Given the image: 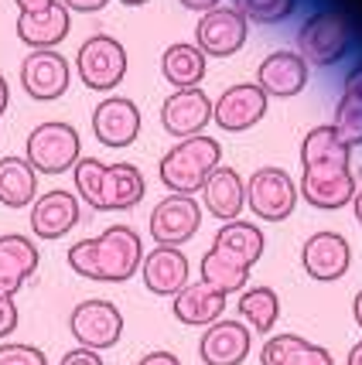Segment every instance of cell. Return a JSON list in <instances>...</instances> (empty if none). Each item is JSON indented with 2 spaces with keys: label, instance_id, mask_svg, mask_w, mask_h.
<instances>
[{
  "label": "cell",
  "instance_id": "6da1fadb",
  "mask_svg": "<svg viewBox=\"0 0 362 365\" xmlns=\"http://www.w3.org/2000/svg\"><path fill=\"white\" fill-rule=\"evenodd\" d=\"M144 242L137 229L116 222L93 239H79L69 246V267L96 284H126L134 273H141Z\"/></svg>",
  "mask_w": 362,
  "mask_h": 365
},
{
  "label": "cell",
  "instance_id": "7a4b0ae2",
  "mask_svg": "<svg viewBox=\"0 0 362 365\" xmlns=\"http://www.w3.org/2000/svg\"><path fill=\"white\" fill-rule=\"evenodd\" d=\"M222 164V143L208 133L188 137V140H178L161 158L158 164V178L161 185L171 191V195H198L205 185V178L212 175Z\"/></svg>",
  "mask_w": 362,
  "mask_h": 365
},
{
  "label": "cell",
  "instance_id": "3957f363",
  "mask_svg": "<svg viewBox=\"0 0 362 365\" xmlns=\"http://www.w3.org/2000/svg\"><path fill=\"white\" fill-rule=\"evenodd\" d=\"M82 158L79 130L65 120H45L28 133L24 140V160L34 168V175H65Z\"/></svg>",
  "mask_w": 362,
  "mask_h": 365
},
{
  "label": "cell",
  "instance_id": "277c9868",
  "mask_svg": "<svg viewBox=\"0 0 362 365\" xmlns=\"http://www.w3.org/2000/svg\"><path fill=\"white\" fill-rule=\"evenodd\" d=\"M348 38H352V21L342 11H318L298 28V51L304 65L328 68V65L346 58Z\"/></svg>",
  "mask_w": 362,
  "mask_h": 365
},
{
  "label": "cell",
  "instance_id": "5b68a950",
  "mask_svg": "<svg viewBox=\"0 0 362 365\" xmlns=\"http://www.w3.org/2000/svg\"><path fill=\"white\" fill-rule=\"evenodd\" d=\"M76 72H79L86 89L110 93L126 79V48L113 34H93L79 45Z\"/></svg>",
  "mask_w": 362,
  "mask_h": 365
},
{
  "label": "cell",
  "instance_id": "8992f818",
  "mask_svg": "<svg viewBox=\"0 0 362 365\" xmlns=\"http://www.w3.org/2000/svg\"><path fill=\"white\" fill-rule=\"evenodd\" d=\"M298 181L283 168H256L246 181V205L263 222H283L298 208Z\"/></svg>",
  "mask_w": 362,
  "mask_h": 365
},
{
  "label": "cell",
  "instance_id": "52a82bcc",
  "mask_svg": "<svg viewBox=\"0 0 362 365\" xmlns=\"http://www.w3.org/2000/svg\"><path fill=\"white\" fill-rule=\"evenodd\" d=\"M69 331L79 341V349L89 351H106L124 338V314L113 301L103 297H89L79 301L69 314Z\"/></svg>",
  "mask_w": 362,
  "mask_h": 365
},
{
  "label": "cell",
  "instance_id": "ba28073f",
  "mask_svg": "<svg viewBox=\"0 0 362 365\" xmlns=\"http://www.w3.org/2000/svg\"><path fill=\"white\" fill-rule=\"evenodd\" d=\"M202 225V205L191 198V195H168L161 198L151 219H147V229H151V239L158 246H174L181 250Z\"/></svg>",
  "mask_w": 362,
  "mask_h": 365
},
{
  "label": "cell",
  "instance_id": "9c48e42d",
  "mask_svg": "<svg viewBox=\"0 0 362 365\" xmlns=\"http://www.w3.org/2000/svg\"><path fill=\"white\" fill-rule=\"evenodd\" d=\"M246 34H250V21L239 11L216 7V11L198 17V24H195V48L202 51L205 58H229V55H236L239 48L246 45Z\"/></svg>",
  "mask_w": 362,
  "mask_h": 365
},
{
  "label": "cell",
  "instance_id": "30bf717a",
  "mask_svg": "<svg viewBox=\"0 0 362 365\" xmlns=\"http://www.w3.org/2000/svg\"><path fill=\"white\" fill-rule=\"evenodd\" d=\"M267 106L270 99L256 82H236L212 103V123L226 133H243L267 116Z\"/></svg>",
  "mask_w": 362,
  "mask_h": 365
},
{
  "label": "cell",
  "instance_id": "8fae6325",
  "mask_svg": "<svg viewBox=\"0 0 362 365\" xmlns=\"http://www.w3.org/2000/svg\"><path fill=\"white\" fill-rule=\"evenodd\" d=\"M72 68L69 58L59 51H28L21 62V89L31 96L34 103H55L69 93Z\"/></svg>",
  "mask_w": 362,
  "mask_h": 365
},
{
  "label": "cell",
  "instance_id": "7c38bea8",
  "mask_svg": "<svg viewBox=\"0 0 362 365\" xmlns=\"http://www.w3.org/2000/svg\"><path fill=\"white\" fill-rule=\"evenodd\" d=\"M212 123V99L195 86V89H174L161 103V127L171 133L174 140H188L198 137Z\"/></svg>",
  "mask_w": 362,
  "mask_h": 365
},
{
  "label": "cell",
  "instance_id": "4fadbf2b",
  "mask_svg": "<svg viewBox=\"0 0 362 365\" xmlns=\"http://www.w3.org/2000/svg\"><path fill=\"white\" fill-rule=\"evenodd\" d=\"M93 133L103 147H130L141 137V106L126 96H106L93 110Z\"/></svg>",
  "mask_w": 362,
  "mask_h": 365
},
{
  "label": "cell",
  "instance_id": "5bb4252c",
  "mask_svg": "<svg viewBox=\"0 0 362 365\" xmlns=\"http://www.w3.org/2000/svg\"><path fill=\"white\" fill-rule=\"evenodd\" d=\"M301 263L311 280H321V284H331V280H342L352 267V246L342 232H331V229H321L304 242L301 250Z\"/></svg>",
  "mask_w": 362,
  "mask_h": 365
},
{
  "label": "cell",
  "instance_id": "9a60e30c",
  "mask_svg": "<svg viewBox=\"0 0 362 365\" xmlns=\"http://www.w3.org/2000/svg\"><path fill=\"white\" fill-rule=\"evenodd\" d=\"M79 198L65 188H51L45 195H38L31 205V232L45 242L69 236L79 225Z\"/></svg>",
  "mask_w": 362,
  "mask_h": 365
},
{
  "label": "cell",
  "instance_id": "2e32d148",
  "mask_svg": "<svg viewBox=\"0 0 362 365\" xmlns=\"http://www.w3.org/2000/svg\"><path fill=\"white\" fill-rule=\"evenodd\" d=\"M253 331L243 321H226L219 318L208 324L198 338V359L205 365H243L250 355Z\"/></svg>",
  "mask_w": 362,
  "mask_h": 365
},
{
  "label": "cell",
  "instance_id": "e0dca14e",
  "mask_svg": "<svg viewBox=\"0 0 362 365\" xmlns=\"http://www.w3.org/2000/svg\"><path fill=\"white\" fill-rule=\"evenodd\" d=\"M188 256L174 246H154L151 253H144L141 259V277L144 287L154 297H174L178 290H185L191 284L188 280Z\"/></svg>",
  "mask_w": 362,
  "mask_h": 365
},
{
  "label": "cell",
  "instance_id": "ac0fdd59",
  "mask_svg": "<svg viewBox=\"0 0 362 365\" xmlns=\"http://www.w3.org/2000/svg\"><path fill=\"white\" fill-rule=\"evenodd\" d=\"M356 188L359 185L352 178V168H325V171H301L298 195L321 212H335L352 202Z\"/></svg>",
  "mask_w": 362,
  "mask_h": 365
},
{
  "label": "cell",
  "instance_id": "d6986e66",
  "mask_svg": "<svg viewBox=\"0 0 362 365\" xmlns=\"http://www.w3.org/2000/svg\"><path fill=\"white\" fill-rule=\"evenodd\" d=\"M198 195H202L205 212L216 215L219 222H236L243 215V208H246V181L239 178L236 168H226V164H219L205 178Z\"/></svg>",
  "mask_w": 362,
  "mask_h": 365
},
{
  "label": "cell",
  "instance_id": "ffe728a7",
  "mask_svg": "<svg viewBox=\"0 0 362 365\" xmlns=\"http://www.w3.org/2000/svg\"><path fill=\"white\" fill-rule=\"evenodd\" d=\"M256 86L267 93V99L270 96L291 99V96H298L308 86V65L301 62V55L291 51V48L270 51L267 58L260 62V68H256Z\"/></svg>",
  "mask_w": 362,
  "mask_h": 365
},
{
  "label": "cell",
  "instance_id": "44dd1931",
  "mask_svg": "<svg viewBox=\"0 0 362 365\" xmlns=\"http://www.w3.org/2000/svg\"><path fill=\"white\" fill-rule=\"evenodd\" d=\"M38 263H41V253L28 236H21V232L0 236V294L14 297L34 277Z\"/></svg>",
  "mask_w": 362,
  "mask_h": 365
},
{
  "label": "cell",
  "instance_id": "7402d4cb",
  "mask_svg": "<svg viewBox=\"0 0 362 365\" xmlns=\"http://www.w3.org/2000/svg\"><path fill=\"white\" fill-rule=\"evenodd\" d=\"M144 191H147V181L137 164H106L99 195H96V212H126L141 205Z\"/></svg>",
  "mask_w": 362,
  "mask_h": 365
},
{
  "label": "cell",
  "instance_id": "603a6c76",
  "mask_svg": "<svg viewBox=\"0 0 362 365\" xmlns=\"http://www.w3.org/2000/svg\"><path fill=\"white\" fill-rule=\"evenodd\" d=\"M69 11L55 0L45 11H34V14H17V38L31 51H55L69 38Z\"/></svg>",
  "mask_w": 362,
  "mask_h": 365
},
{
  "label": "cell",
  "instance_id": "cb8c5ba5",
  "mask_svg": "<svg viewBox=\"0 0 362 365\" xmlns=\"http://www.w3.org/2000/svg\"><path fill=\"white\" fill-rule=\"evenodd\" d=\"M171 311L174 318L181 324H188V328H208V324H216L222 318L226 297L219 290L205 287L202 280H195V284H188L185 290H178L171 297Z\"/></svg>",
  "mask_w": 362,
  "mask_h": 365
},
{
  "label": "cell",
  "instance_id": "d4e9b609",
  "mask_svg": "<svg viewBox=\"0 0 362 365\" xmlns=\"http://www.w3.org/2000/svg\"><path fill=\"white\" fill-rule=\"evenodd\" d=\"M212 250L222 256H229L239 267L253 270L256 259L267 250V239H263V229H260V225L236 219V222H222V229L216 232V239H212Z\"/></svg>",
  "mask_w": 362,
  "mask_h": 365
},
{
  "label": "cell",
  "instance_id": "484cf974",
  "mask_svg": "<svg viewBox=\"0 0 362 365\" xmlns=\"http://www.w3.org/2000/svg\"><path fill=\"white\" fill-rule=\"evenodd\" d=\"M348 154H352V147L331 130V123L328 127H315L301 140V171L348 168Z\"/></svg>",
  "mask_w": 362,
  "mask_h": 365
},
{
  "label": "cell",
  "instance_id": "4316f807",
  "mask_svg": "<svg viewBox=\"0 0 362 365\" xmlns=\"http://www.w3.org/2000/svg\"><path fill=\"white\" fill-rule=\"evenodd\" d=\"M260 365H335V359L328 349H321L301 334H273L263 341Z\"/></svg>",
  "mask_w": 362,
  "mask_h": 365
},
{
  "label": "cell",
  "instance_id": "83f0119b",
  "mask_svg": "<svg viewBox=\"0 0 362 365\" xmlns=\"http://www.w3.org/2000/svg\"><path fill=\"white\" fill-rule=\"evenodd\" d=\"M205 65H208V58L191 41H174L161 55V76L174 89H195L205 79Z\"/></svg>",
  "mask_w": 362,
  "mask_h": 365
},
{
  "label": "cell",
  "instance_id": "f1b7e54d",
  "mask_svg": "<svg viewBox=\"0 0 362 365\" xmlns=\"http://www.w3.org/2000/svg\"><path fill=\"white\" fill-rule=\"evenodd\" d=\"M38 198V175L24 158H0V205L31 208Z\"/></svg>",
  "mask_w": 362,
  "mask_h": 365
},
{
  "label": "cell",
  "instance_id": "f546056e",
  "mask_svg": "<svg viewBox=\"0 0 362 365\" xmlns=\"http://www.w3.org/2000/svg\"><path fill=\"white\" fill-rule=\"evenodd\" d=\"M236 311L250 331L270 334L273 324H277V318H281V297H277L273 287H246V290L239 294Z\"/></svg>",
  "mask_w": 362,
  "mask_h": 365
},
{
  "label": "cell",
  "instance_id": "4dcf8cb0",
  "mask_svg": "<svg viewBox=\"0 0 362 365\" xmlns=\"http://www.w3.org/2000/svg\"><path fill=\"white\" fill-rule=\"evenodd\" d=\"M202 284L212 287V290H219L222 297H229V294H243L246 284H250V270H246V267H239V263H233L229 256L208 250V253L202 256Z\"/></svg>",
  "mask_w": 362,
  "mask_h": 365
},
{
  "label": "cell",
  "instance_id": "1f68e13d",
  "mask_svg": "<svg viewBox=\"0 0 362 365\" xmlns=\"http://www.w3.org/2000/svg\"><path fill=\"white\" fill-rule=\"evenodd\" d=\"M331 130L348 143V147H359L362 143V99L342 89L338 96V106H335V120H331Z\"/></svg>",
  "mask_w": 362,
  "mask_h": 365
},
{
  "label": "cell",
  "instance_id": "d6a6232c",
  "mask_svg": "<svg viewBox=\"0 0 362 365\" xmlns=\"http://www.w3.org/2000/svg\"><path fill=\"white\" fill-rule=\"evenodd\" d=\"M298 0H233V11L253 21V24H281L294 14Z\"/></svg>",
  "mask_w": 362,
  "mask_h": 365
},
{
  "label": "cell",
  "instance_id": "836d02e7",
  "mask_svg": "<svg viewBox=\"0 0 362 365\" xmlns=\"http://www.w3.org/2000/svg\"><path fill=\"white\" fill-rule=\"evenodd\" d=\"M0 365H48V359L38 345L4 341V345H0Z\"/></svg>",
  "mask_w": 362,
  "mask_h": 365
},
{
  "label": "cell",
  "instance_id": "e575fe53",
  "mask_svg": "<svg viewBox=\"0 0 362 365\" xmlns=\"http://www.w3.org/2000/svg\"><path fill=\"white\" fill-rule=\"evenodd\" d=\"M17 321H21V311H17L14 297H4L0 294V341L17 331Z\"/></svg>",
  "mask_w": 362,
  "mask_h": 365
},
{
  "label": "cell",
  "instance_id": "d590c367",
  "mask_svg": "<svg viewBox=\"0 0 362 365\" xmlns=\"http://www.w3.org/2000/svg\"><path fill=\"white\" fill-rule=\"evenodd\" d=\"M59 365H106L103 362V355L99 351H89V349H72L62 355V362Z\"/></svg>",
  "mask_w": 362,
  "mask_h": 365
},
{
  "label": "cell",
  "instance_id": "8d00e7d4",
  "mask_svg": "<svg viewBox=\"0 0 362 365\" xmlns=\"http://www.w3.org/2000/svg\"><path fill=\"white\" fill-rule=\"evenodd\" d=\"M59 4H62L69 14H72V11H76V14H96V11H103L110 0H59Z\"/></svg>",
  "mask_w": 362,
  "mask_h": 365
},
{
  "label": "cell",
  "instance_id": "74e56055",
  "mask_svg": "<svg viewBox=\"0 0 362 365\" xmlns=\"http://www.w3.org/2000/svg\"><path fill=\"white\" fill-rule=\"evenodd\" d=\"M137 365H181V359H178L174 351L158 349V351H147V355H144Z\"/></svg>",
  "mask_w": 362,
  "mask_h": 365
},
{
  "label": "cell",
  "instance_id": "f35d334b",
  "mask_svg": "<svg viewBox=\"0 0 362 365\" xmlns=\"http://www.w3.org/2000/svg\"><path fill=\"white\" fill-rule=\"evenodd\" d=\"M181 7H188V11H198V14H208V11H216L222 0H178Z\"/></svg>",
  "mask_w": 362,
  "mask_h": 365
},
{
  "label": "cell",
  "instance_id": "ab89813d",
  "mask_svg": "<svg viewBox=\"0 0 362 365\" xmlns=\"http://www.w3.org/2000/svg\"><path fill=\"white\" fill-rule=\"evenodd\" d=\"M17 4V11L21 14H34V11H45V7H51L55 0H14Z\"/></svg>",
  "mask_w": 362,
  "mask_h": 365
},
{
  "label": "cell",
  "instance_id": "60d3db41",
  "mask_svg": "<svg viewBox=\"0 0 362 365\" xmlns=\"http://www.w3.org/2000/svg\"><path fill=\"white\" fill-rule=\"evenodd\" d=\"M346 93H352V96H359V99H362V65H356V68L348 72Z\"/></svg>",
  "mask_w": 362,
  "mask_h": 365
},
{
  "label": "cell",
  "instance_id": "b9f144b4",
  "mask_svg": "<svg viewBox=\"0 0 362 365\" xmlns=\"http://www.w3.org/2000/svg\"><path fill=\"white\" fill-rule=\"evenodd\" d=\"M7 103H11V89H7V79L0 76V116L7 113Z\"/></svg>",
  "mask_w": 362,
  "mask_h": 365
},
{
  "label": "cell",
  "instance_id": "7bdbcfd3",
  "mask_svg": "<svg viewBox=\"0 0 362 365\" xmlns=\"http://www.w3.org/2000/svg\"><path fill=\"white\" fill-rule=\"evenodd\" d=\"M346 365H362V341H356V345H352V351H348Z\"/></svg>",
  "mask_w": 362,
  "mask_h": 365
},
{
  "label": "cell",
  "instance_id": "ee69618b",
  "mask_svg": "<svg viewBox=\"0 0 362 365\" xmlns=\"http://www.w3.org/2000/svg\"><path fill=\"white\" fill-rule=\"evenodd\" d=\"M352 318H356V324L362 328V290L356 294V301H352Z\"/></svg>",
  "mask_w": 362,
  "mask_h": 365
},
{
  "label": "cell",
  "instance_id": "f6af8a7d",
  "mask_svg": "<svg viewBox=\"0 0 362 365\" xmlns=\"http://www.w3.org/2000/svg\"><path fill=\"white\" fill-rule=\"evenodd\" d=\"M352 208H356V219L362 225V188H356V195H352Z\"/></svg>",
  "mask_w": 362,
  "mask_h": 365
},
{
  "label": "cell",
  "instance_id": "bcb514c9",
  "mask_svg": "<svg viewBox=\"0 0 362 365\" xmlns=\"http://www.w3.org/2000/svg\"><path fill=\"white\" fill-rule=\"evenodd\" d=\"M120 4H124V7H144L147 0H120Z\"/></svg>",
  "mask_w": 362,
  "mask_h": 365
}]
</instances>
